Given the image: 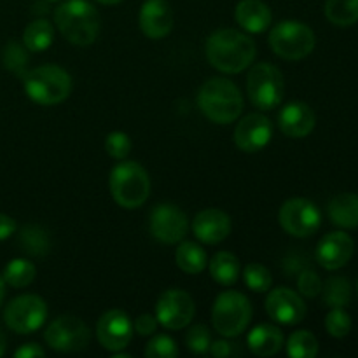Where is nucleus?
<instances>
[{
    "label": "nucleus",
    "mask_w": 358,
    "mask_h": 358,
    "mask_svg": "<svg viewBox=\"0 0 358 358\" xmlns=\"http://www.w3.org/2000/svg\"><path fill=\"white\" fill-rule=\"evenodd\" d=\"M206 58L213 69L224 73H240L255 58V42L233 28L213 31L206 41Z\"/></svg>",
    "instance_id": "1"
},
{
    "label": "nucleus",
    "mask_w": 358,
    "mask_h": 358,
    "mask_svg": "<svg viewBox=\"0 0 358 358\" xmlns=\"http://www.w3.org/2000/svg\"><path fill=\"white\" fill-rule=\"evenodd\" d=\"M198 107L215 124H231L243 110V96L229 79L212 77L199 90Z\"/></svg>",
    "instance_id": "2"
},
{
    "label": "nucleus",
    "mask_w": 358,
    "mask_h": 358,
    "mask_svg": "<svg viewBox=\"0 0 358 358\" xmlns=\"http://www.w3.org/2000/svg\"><path fill=\"white\" fill-rule=\"evenodd\" d=\"M55 23L76 45H90L100 34V14L87 0H66L56 9Z\"/></svg>",
    "instance_id": "3"
},
{
    "label": "nucleus",
    "mask_w": 358,
    "mask_h": 358,
    "mask_svg": "<svg viewBox=\"0 0 358 358\" xmlns=\"http://www.w3.org/2000/svg\"><path fill=\"white\" fill-rule=\"evenodd\" d=\"M28 98L38 105H58L70 96L72 77L58 65H42L23 76Z\"/></svg>",
    "instance_id": "4"
},
{
    "label": "nucleus",
    "mask_w": 358,
    "mask_h": 358,
    "mask_svg": "<svg viewBox=\"0 0 358 358\" xmlns=\"http://www.w3.org/2000/svg\"><path fill=\"white\" fill-rule=\"evenodd\" d=\"M108 185H110L112 198L115 199V203L128 210L142 206L150 194L149 175L145 168L140 166L135 161L119 163L112 170Z\"/></svg>",
    "instance_id": "5"
},
{
    "label": "nucleus",
    "mask_w": 358,
    "mask_h": 358,
    "mask_svg": "<svg viewBox=\"0 0 358 358\" xmlns=\"http://www.w3.org/2000/svg\"><path fill=\"white\" fill-rule=\"evenodd\" d=\"M317 38L313 30L301 21H280L269 34V45L273 52L283 59L297 62L313 52Z\"/></svg>",
    "instance_id": "6"
},
{
    "label": "nucleus",
    "mask_w": 358,
    "mask_h": 358,
    "mask_svg": "<svg viewBox=\"0 0 358 358\" xmlns=\"http://www.w3.org/2000/svg\"><path fill=\"white\" fill-rule=\"evenodd\" d=\"M250 320V301L243 294L226 290L217 296L212 311V322L219 334L226 338H236L248 327Z\"/></svg>",
    "instance_id": "7"
},
{
    "label": "nucleus",
    "mask_w": 358,
    "mask_h": 358,
    "mask_svg": "<svg viewBox=\"0 0 358 358\" xmlns=\"http://www.w3.org/2000/svg\"><path fill=\"white\" fill-rule=\"evenodd\" d=\"M247 93L254 107L273 110L278 107L285 93V80L282 72L271 63H259L248 70Z\"/></svg>",
    "instance_id": "8"
},
{
    "label": "nucleus",
    "mask_w": 358,
    "mask_h": 358,
    "mask_svg": "<svg viewBox=\"0 0 358 358\" xmlns=\"http://www.w3.org/2000/svg\"><path fill=\"white\" fill-rule=\"evenodd\" d=\"M48 318V306L42 297L24 294L7 304L3 311L6 325L16 334H31L44 325Z\"/></svg>",
    "instance_id": "9"
},
{
    "label": "nucleus",
    "mask_w": 358,
    "mask_h": 358,
    "mask_svg": "<svg viewBox=\"0 0 358 358\" xmlns=\"http://www.w3.org/2000/svg\"><path fill=\"white\" fill-rule=\"evenodd\" d=\"M278 217L283 231L296 238L313 236L322 224L318 206L304 198H294L283 203Z\"/></svg>",
    "instance_id": "10"
},
{
    "label": "nucleus",
    "mask_w": 358,
    "mask_h": 358,
    "mask_svg": "<svg viewBox=\"0 0 358 358\" xmlns=\"http://www.w3.org/2000/svg\"><path fill=\"white\" fill-rule=\"evenodd\" d=\"M44 339L56 352H80L90 345L91 332L79 318L59 317L44 332Z\"/></svg>",
    "instance_id": "11"
},
{
    "label": "nucleus",
    "mask_w": 358,
    "mask_h": 358,
    "mask_svg": "<svg viewBox=\"0 0 358 358\" xmlns=\"http://www.w3.org/2000/svg\"><path fill=\"white\" fill-rule=\"evenodd\" d=\"M194 301L187 292L170 289L161 294L156 304V318L164 329L178 331L185 329L194 318Z\"/></svg>",
    "instance_id": "12"
},
{
    "label": "nucleus",
    "mask_w": 358,
    "mask_h": 358,
    "mask_svg": "<svg viewBox=\"0 0 358 358\" xmlns=\"http://www.w3.org/2000/svg\"><path fill=\"white\" fill-rule=\"evenodd\" d=\"M150 233L161 243L175 245L184 240L189 231L187 215L171 203L157 205L150 213Z\"/></svg>",
    "instance_id": "13"
},
{
    "label": "nucleus",
    "mask_w": 358,
    "mask_h": 358,
    "mask_svg": "<svg viewBox=\"0 0 358 358\" xmlns=\"http://www.w3.org/2000/svg\"><path fill=\"white\" fill-rule=\"evenodd\" d=\"M133 324L128 315L121 310H110L103 313L96 325V338L108 352H121L133 338Z\"/></svg>",
    "instance_id": "14"
},
{
    "label": "nucleus",
    "mask_w": 358,
    "mask_h": 358,
    "mask_svg": "<svg viewBox=\"0 0 358 358\" xmlns=\"http://www.w3.org/2000/svg\"><path fill=\"white\" fill-rule=\"evenodd\" d=\"M271 135L273 124L266 115L248 114L234 129V143L243 152H257L268 145Z\"/></svg>",
    "instance_id": "15"
},
{
    "label": "nucleus",
    "mask_w": 358,
    "mask_h": 358,
    "mask_svg": "<svg viewBox=\"0 0 358 358\" xmlns=\"http://www.w3.org/2000/svg\"><path fill=\"white\" fill-rule=\"evenodd\" d=\"M266 311L269 318L283 325H296L304 320L306 315V304L294 290L287 287H280L269 292L266 299Z\"/></svg>",
    "instance_id": "16"
},
{
    "label": "nucleus",
    "mask_w": 358,
    "mask_h": 358,
    "mask_svg": "<svg viewBox=\"0 0 358 358\" xmlns=\"http://www.w3.org/2000/svg\"><path fill=\"white\" fill-rule=\"evenodd\" d=\"M355 252L352 236L343 231L325 234L317 247V261L327 271H336L346 266Z\"/></svg>",
    "instance_id": "17"
},
{
    "label": "nucleus",
    "mask_w": 358,
    "mask_h": 358,
    "mask_svg": "<svg viewBox=\"0 0 358 358\" xmlns=\"http://www.w3.org/2000/svg\"><path fill=\"white\" fill-rule=\"evenodd\" d=\"M140 28L149 38H163L173 28V10L166 0H147L140 9Z\"/></svg>",
    "instance_id": "18"
},
{
    "label": "nucleus",
    "mask_w": 358,
    "mask_h": 358,
    "mask_svg": "<svg viewBox=\"0 0 358 358\" xmlns=\"http://www.w3.org/2000/svg\"><path fill=\"white\" fill-rule=\"evenodd\" d=\"M317 117L311 107L304 101H290L278 115V126L290 138H304L313 131Z\"/></svg>",
    "instance_id": "19"
},
{
    "label": "nucleus",
    "mask_w": 358,
    "mask_h": 358,
    "mask_svg": "<svg viewBox=\"0 0 358 358\" xmlns=\"http://www.w3.org/2000/svg\"><path fill=\"white\" fill-rule=\"evenodd\" d=\"M192 231L199 241L217 245L226 240L231 233V219L222 210L208 208L199 212L192 222Z\"/></svg>",
    "instance_id": "20"
},
{
    "label": "nucleus",
    "mask_w": 358,
    "mask_h": 358,
    "mask_svg": "<svg viewBox=\"0 0 358 358\" xmlns=\"http://www.w3.org/2000/svg\"><path fill=\"white\" fill-rule=\"evenodd\" d=\"M238 24L248 34H261L271 24V9L262 0H241L234 9Z\"/></svg>",
    "instance_id": "21"
},
{
    "label": "nucleus",
    "mask_w": 358,
    "mask_h": 358,
    "mask_svg": "<svg viewBox=\"0 0 358 358\" xmlns=\"http://www.w3.org/2000/svg\"><path fill=\"white\" fill-rule=\"evenodd\" d=\"M248 348L257 357H273L282 350L283 334L278 327L269 324L257 325L248 334Z\"/></svg>",
    "instance_id": "22"
},
{
    "label": "nucleus",
    "mask_w": 358,
    "mask_h": 358,
    "mask_svg": "<svg viewBox=\"0 0 358 358\" xmlns=\"http://www.w3.org/2000/svg\"><path fill=\"white\" fill-rule=\"evenodd\" d=\"M327 212L332 224L343 229H355L358 227V194L343 192L334 196L329 203Z\"/></svg>",
    "instance_id": "23"
},
{
    "label": "nucleus",
    "mask_w": 358,
    "mask_h": 358,
    "mask_svg": "<svg viewBox=\"0 0 358 358\" xmlns=\"http://www.w3.org/2000/svg\"><path fill=\"white\" fill-rule=\"evenodd\" d=\"M17 243L24 254L31 255V257H44L48 252L51 250V238L49 233L41 226L35 224H28V226L21 227L20 234H17Z\"/></svg>",
    "instance_id": "24"
},
{
    "label": "nucleus",
    "mask_w": 358,
    "mask_h": 358,
    "mask_svg": "<svg viewBox=\"0 0 358 358\" xmlns=\"http://www.w3.org/2000/svg\"><path fill=\"white\" fill-rule=\"evenodd\" d=\"M210 275L217 283L224 287H231L238 282L240 276V262L236 255L231 252H219L210 261Z\"/></svg>",
    "instance_id": "25"
},
{
    "label": "nucleus",
    "mask_w": 358,
    "mask_h": 358,
    "mask_svg": "<svg viewBox=\"0 0 358 358\" xmlns=\"http://www.w3.org/2000/svg\"><path fill=\"white\" fill-rule=\"evenodd\" d=\"M175 259H177L178 268L187 275H198L206 268V262H208L205 248L192 241H184L178 245Z\"/></svg>",
    "instance_id": "26"
},
{
    "label": "nucleus",
    "mask_w": 358,
    "mask_h": 358,
    "mask_svg": "<svg viewBox=\"0 0 358 358\" xmlns=\"http://www.w3.org/2000/svg\"><path fill=\"white\" fill-rule=\"evenodd\" d=\"M55 41V28L48 20H35L24 28L23 44L28 51L42 52Z\"/></svg>",
    "instance_id": "27"
},
{
    "label": "nucleus",
    "mask_w": 358,
    "mask_h": 358,
    "mask_svg": "<svg viewBox=\"0 0 358 358\" xmlns=\"http://www.w3.org/2000/svg\"><path fill=\"white\" fill-rule=\"evenodd\" d=\"M325 16L336 27H352L358 21V0H327Z\"/></svg>",
    "instance_id": "28"
},
{
    "label": "nucleus",
    "mask_w": 358,
    "mask_h": 358,
    "mask_svg": "<svg viewBox=\"0 0 358 358\" xmlns=\"http://www.w3.org/2000/svg\"><path fill=\"white\" fill-rule=\"evenodd\" d=\"M35 275H37V269L27 259H14L3 269V282L6 285L14 287V289H23V287H28L35 280Z\"/></svg>",
    "instance_id": "29"
},
{
    "label": "nucleus",
    "mask_w": 358,
    "mask_h": 358,
    "mask_svg": "<svg viewBox=\"0 0 358 358\" xmlns=\"http://www.w3.org/2000/svg\"><path fill=\"white\" fill-rule=\"evenodd\" d=\"M324 303L331 308H345L352 301V285L343 276H332L322 285Z\"/></svg>",
    "instance_id": "30"
},
{
    "label": "nucleus",
    "mask_w": 358,
    "mask_h": 358,
    "mask_svg": "<svg viewBox=\"0 0 358 358\" xmlns=\"http://www.w3.org/2000/svg\"><path fill=\"white\" fill-rule=\"evenodd\" d=\"M318 353V339L310 331H296L287 341V355L292 358H315Z\"/></svg>",
    "instance_id": "31"
},
{
    "label": "nucleus",
    "mask_w": 358,
    "mask_h": 358,
    "mask_svg": "<svg viewBox=\"0 0 358 358\" xmlns=\"http://www.w3.org/2000/svg\"><path fill=\"white\" fill-rule=\"evenodd\" d=\"M243 280L248 289L259 294L268 292L273 285V276L269 269L266 266L257 264V262H252L243 269Z\"/></svg>",
    "instance_id": "32"
},
{
    "label": "nucleus",
    "mask_w": 358,
    "mask_h": 358,
    "mask_svg": "<svg viewBox=\"0 0 358 358\" xmlns=\"http://www.w3.org/2000/svg\"><path fill=\"white\" fill-rule=\"evenodd\" d=\"M24 49L27 48H23V45L17 44V42H9V44L6 45V51H3V56H2L3 66L21 77L27 73L24 72V69H27V63H28V55Z\"/></svg>",
    "instance_id": "33"
},
{
    "label": "nucleus",
    "mask_w": 358,
    "mask_h": 358,
    "mask_svg": "<svg viewBox=\"0 0 358 358\" xmlns=\"http://www.w3.org/2000/svg\"><path fill=\"white\" fill-rule=\"evenodd\" d=\"M325 329L332 338L341 339L352 331V318L343 308H332V311L325 318Z\"/></svg>",
    "instance_id": "34"
},
{
    "label": "nucleus",
    "mask_w": 358,
    "mask_h": 358,
    "mask_svg": "<svg viewBox=\"0 0 358 358\" xmlns=\"http://www.w3.org/2000/svg\"><path fill=\"white\" fill-rule=\"evenodd\" d=\"M178 355V348L170 336H154L145 346V357L149 358H175Z\"/></svg>",
    "instance_id": "35"
},
{
    "label": "nucleus",
    "mask_w": 358,
    "mask_h": 358,
    "mask_svg": "<svg viewBox=\"0 0 358 358\" xmlns=\"http://www.w3.org/2000/svg\"><path fill=\"white\" fill-rule=\"evenodd\" d=\"M105 150L114 159L122 161L126 159V156L131 150V140H129V136L124 131H112L105 138Z\"/></svg>",
    "instance_id": "36"
},
{
    "label": "nucleus",
    "mask_w": 358,
    "mask_h": 358,
    "mask_svg": "<svg viewBox=\"0 0 358 358\" xmlns=\"http://www.w3.org/2000/svg\"><path fill=\"white\" fill-rule=\"evenodd\" d=\"M185 345H187L189 352L198 353V355L208 352L210 345H212L208 329L205 325H192L185 336Z\"/></svg>",
    "instance_id": "37"
},
{
    "label": "nucleus",
    "mask_w": 358,
    "mask_h": 358,
    "mask_svg": "<svg viewBox=\"0 0 358 358\" xmlns=\"http://www.w3.org/2000/svg\"><path fill=\"white\" fill-rule=\"evenodd\" d=\"M297 287H299V292L304 297H317L322 292V280L311 269H303L299 273V278H297Z\"/></svg>",
    "instance_id": "38"
},
{
    "label": "nucleus",
    "mask_w": 358,
    "mask_h": 358,
    "mask_svg": "<svg viewBox=\"0 0 358 358\" xmlns=\"http://www.w3.org/2000/svg\"><path fill=\"white\" fill-rule=\"evenodd\" d=\"M157 318L152 317V315H140L138 318H136V322L133 324V331H136V334L140 336H150L154 334V332L157 331Z\"/></svg>",
    "instance_id": "39"
},
{
    "label": "nucleus",
    "mask_w": 358,
    "mask_h": 358,
    "mask_svg": "<svg viewBox=\"0 0 358 358\" xmlns=\"http://www.w3.org/2000/svg\"><path fill=\"white\" fill-rule=\"evenodd\" d=\"M16 358H37V357H45V352L35 343H28V345H23L20 350H16L14 353Z\"/></svg>",
    "instance_id": "40"
},
{
    "label": "nucleus",
    "mask_w": 358,
    "mask_h": 358,
    "mask_svg": "<svg viewBox=\"0 0 358 358\" xmlns=\"http://www.w3.org/2000/svg\"><path fill=\"white\" fill-rule=\"evenodd\" d=\"M16 233V222L6 213H0V241L7 240Z\"/></svg>",
    "instance_id": "41"
},
{
    "label": "nucleus",
    "mask_w": 358,
    "mask_h": 358,
    "mask_svg": "<svg viewBox=\"0 0 358 358\" xmlns=\"http://www.w3.org/2000/svg\"><path fill=\"white\" fill-rule=\"evenodd\" d=\"M210 355L215 358H226L231 355V345L227 341H215L208 348Z\"/></svg>",
    "instance_id": "42"
},
{
    "label": "nucleus",
    "mask_w": 358,
    "mask_h": 358,
    "mask_svg": "<svg viewBox=\"0 0 358 358\" xmlns=\"http://www.w3.org/2000/svg\"><path fill=\"white\" fill-rule=\"evenodd\" d=\"M6 345H7V339H6V334L2 332V329H0V357L6 353Z\"/></svg>",
    "instance_id": "43"
},
{
    "label": "nucleus",
    "mask_w": 358,
    "mask_h": 358,
    "mask_svg": "<svg viewBox=\"0 0 358 358\" xmlns=\"http://www.w3.org/2000/svg\"><path fill=\"white\" fill-rule=\"evenodd\" d=\"M3 297H6V282H3V278L0 276V304H2Z\"/></svg>",
    "instance_id": "44"
},
{
    "label": "nucleus",
    "mask_w": 358,
    "mask_h": 358,
    "mask_svg": "<svg viewBox=\"0 0 358 358\" xmlns=\"http://www.w3.org/2000/svg\"><path fill=\"white\" fill-rule=\"evenodd\" d=\"M96 2L103 3V6H114V3H119L121 0H96Z\"/></svg>",
    "instance_id": "45"
},
{
    "label": "nucleus",
    "mask_w": 358,
    "mask_h": 358,
    "mask_svg": "<svg viewBox=\"0 0 358 358\" xmlns=\"http://www.w3.org/2000/svg\"><path fill=\"white\" fill-rule=\"evenodd\" d=\"M48 2H56V0H48Z\"/></svg>",
    "instance_id": "46"
},
{
    "label": "nucleus",
    "mask_w": 358,
    "mask_h": 358,
    "mask_svg": "<svg viewBox=\"0 0 358 358\" xmlns=\"http://www.w3.org/2000/svg\"><path fill=\"white\" fill-rule=\"evenodd\" d=\"M357 289H358V285H357Z\"/></svg>",
    "instance_id": "47"
}]
</instances>
